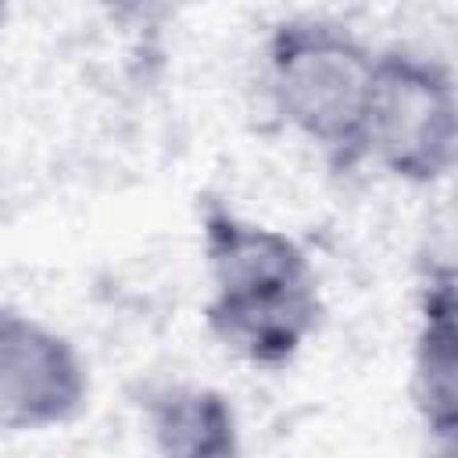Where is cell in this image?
<instances>
[{
    "label": "cell",
    "mask_w": 458,
    "mask_h": 458,
    "mask_svg": "<svg viewBox=\"0 0 458 458\" xmlns=\"http://www.w3.org/2000/svg\"><path fill=\"white\" fill-rule=\"evenodd\" d=\"M376 64L379 54L354 32L318 18H290L276 25L265 50L268 100L283 125L347 165L361 157Z\"/></svg>",
    "instance_id": "1"
},
{
    "label": "cell",
    "mask_w": 458,
    "mask_h": 458,
    "mask_svg": "<svg viewBox=\"0 0 458 458\" xmlns=\"http://www.w3.org/2000/svg\"><path fill=\"white\" fill-rule=\"evenodd\" d=\"M361 157L426 186L458 172V86L411 54H379L361 129Z\"/></svg>",
    "instance_id": "2"
},
{
    "label": "cell",
    "mask_w": 458,
    "mask_h": 458,
    "mask_svg": "<svg viewBox=\"0 0 458 458\" xmlns=\"http://www.w3.org/2000/svg\"><path fill=\"white\" fill-rule=\"evenodd\" d=\"M89 397L79 347L54 326L7 308L0 315V426L43 433L72 422Z\"/></svg>",
    "instance_id": "3"
},
{
    "label": "cell",
    "mask_w": 458,
    "mask_h": 458,
    "mask_svg": "<svg viewBox=\"0 0 458 458\" xmlns=\"http://www.w3.org/2000/svg\"><path fill=\"white\" fill-rule=\"evenodd\" d=\"M204 318L225 351L247 365L279 369L301 354L322 322L318 283L265 293H211Z\"/></svg>",
    "instance_id": "4"
},
{
    "label": "cell",
    "mask_w": 458,
    "mask_h": 458,
    "mask_svg": "<svg viewBox=\"0 0 458 458\" xmlns=\"http://www.w3.org/2000/svg\"><path fill=\"white\" fill-rule=\"evenodd\" d=\"M204 261L211 293H265L315 283V268L293 236L215 204L204 211Z\"/></svg>",
    "instance_id": "5"
},
{
    "label": "cell",
    "mask_w": 458,
    "mask_h": 458,
    "mask_svg": "<svg viewBox=\"0 0 458 458\" xmlns=\"http://www.w3.org/2000/svg\"><path fill=\"white\" fill-rule=\"evenodd\" d=\"M411 404L440 451L458 454V290L437 283L426 293L411 347Z\"/></svg>",
    "instance_id": "6"
},
{
    "label": "cell",
    "mask_w": 458,
    "mask_h": 458,
    "mask_svg": "<svg viewBox=\"0 0 458 458\" xmlns=\"http://www.w3.org/2000/svg\"><path fill=\"white\" fill-rule=\"evenodd\" d=\"M147 433L161 454L175 458H229L240 451L236 411L211 386H161L143 404Z\"/></svg>",
    "instance_id": "7"
},
{
    "label": "cell",
    "mask_w": 458,
    "mask_h": 458,
    "mask_svg": "<svg viewBox=\"0 0 458 458\" xmlns=\"http://www.w3.org/2000/svg\"><path fill=\"white\" fill-rule=\"evenodd\" d=\"M100 4L111 14V21H118L122 29L157 25V18L165 14V0H100Z\"/></svg>",
    "instance_id": "8"
}]
</instances>
